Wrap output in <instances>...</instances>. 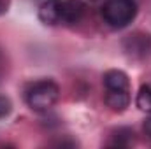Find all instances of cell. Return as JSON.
I'll list each match as a JSON object with an SVG mask.
<instances>
[{
  "mask_svg": "<svg viewBox=\"0 0 151 149\" xmlns=\"http://www.w3.org/2000/svg\"><path fill=\"white\" fill-rule=\"evenodd\" d=\"M58 97H60V88L51 79L37 81L27 90V104L32 111L37 112L49 111L58 102Z\"/></svg>",
  "mask_w": 151,
  "mask_h": 149,
  "instance_id": "obj_1",
  "label": "cell"
},
{
  "mask_svg": "<svg viewBox=\"0 0 151 149\" xmlns=\"http://www.w3.org/2000/svg\"><path fill=\"white\" fill-rule=\"evenodd\" d=\"M137 14L135 0H106L102 5V18L111 28L128 27Z\"/></svg>",
  "mask_w": 151,
  "mask_h": 149,
  "instance_id": "obj_2",
  "label": "cell"
},
{
  "mask_svg": "<svg viewBox=\"0 0 151 149\" xmlns=\"http://www.w3.org/2000/svg\"><path fill=\"white\" fill-rule=\"evenodd\" d=\"M39 19L44 25H63V0H46L40 4L37 12Z\"/></svg>",
  "mask_w": 151,
  "mask_h": 149,
  "instance_id": "obj_3",
  "label": "cell"
},
{
  "mask_svg": "<svg viewBox=\"0 0 151 149\" xmlns=\"http://www.w3.org/2000/svg\"><path fill=\"white\" fill-rule=\"evenodd\" d=\"M125 51L132 56H146L151 51V39L150 35H142V34H134L128 35V39L125 40Z\"/></svg>",
  "mask_w": 151,
  "mask_h": 149,
  "instance_id": "obj_4",
  "label": "cell"
},
{
  "mask_svg": "<svg viewBox=\"0 0 151 149\" xmlns=\"http://www.w3.org/2000/svg\"><path fill=\"white\" fill-rule=\"evenodd\" d=\"M104 86L107 91H130L128 75L118 69H111L104 74Z\"/></svg>",
  "mask_w": 151,
  "mask_h": 149,
  "instance_id": "obj_5",
  "label": "cell"
},
{
  "mask_svg": "<svg viewBox=\"0 0 151 149\" xmlns=\"http://www.w3.org/2000/svg\"><path fill=\"white\" fill-rule=\"evenodd\" d=\"M86 5L81 0H63V25H76L83 19Z\"/></svg>",
  "mask_w": 151,
  "mask_h": 149,
  "instance_id": "obj_6",
  "label": "cell"
},
{
  "mask_svg": "<svg viewBox=\"0 0 151 149\" xmlns=\"http://www.w3.org/2000/svg\"><path fill=\"white\" fill-rule=\"evenodd\" d=\"M106 104L114 112H123L130 105V91H107Z\"/></svg>",
  "mask_w": 151,
  "mask_h": 149,
  "instance_id": "obj_7",
  "label": "cell"
},
{
  "mask_svg": "<svg viewBox=\"0 0 151 149\" xmlns=\"http://www.w3.org/2000/svg\"><path fill=\"white\" fill-rule=\"evenodd\" d=\"M137 107L144 112H151V86H142L137 93Z\"/></svg>",
  "mask_w": 151,
  "mask_h": 149,
  "instance_id": "obj_8",
  "label": "cell"
},
{
  "mask_svg": "<svg viewBox=\"0 0 151 149\" xmlns=\"http://www.w3.org/2000/svg\"><path fill=\"white\" fill-rule=\"evenodd\" d=\"M134 135V132H130V130H127V128H121V130H118L116 132V137H114V140L111 142V146H118V148H125V146H130L127 140H123L125 137H132Z\"/></svg>",
  "mask_w": 151,
  "mask_h": 149,
  "instance_id": "obj_9",
  "label": "cell"
},
{
  "mask_svg": "<svg viewBox=\"0 0 151 149\" xmlns=\"http://www.w3.org/2000/svg\"><path fill=\"white\" fill-rule=\"evenodd\" d=\"M11 111H12V104H11V100H9L7 97L0 95V119L5 117V116H9Z\"/></svg>",
  "mask_w": 151,
  "mask_h": 149,
  "instance_id": "obj_10",
  "label": "cell"
},
{
  "mask_svg": "<svg viewBox=\"0 0 151 149\" xmlns=\"http://www.w3.org/2000/svg\"><path fill=\"white\" fill-rule=\"evenodd\" d=\"M144 132H146V135L151 139V116L146 117V121H144Z\"/></svg>",
  "mask_w": 151,
  "mask_h": 149,
  "instance_id": "obj_11",
  "label": "cell"
},
{
  "mask_svg": "<svg viewBox=\"0 0 151 149\" xmlns=\"http://www.w3.org/2000/svg\"><path fill=\"white\" fill-rule=\"evenodd\" d=\"M7 7H9V0H0V14H2V12H5V11H7Z\"/></svg>",
  "mask_w": 151,
  "mask_h": 149,
  "instance_id": "obj_12",
  "label": "cell"
}]
</instances>
